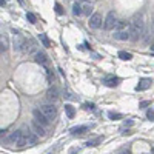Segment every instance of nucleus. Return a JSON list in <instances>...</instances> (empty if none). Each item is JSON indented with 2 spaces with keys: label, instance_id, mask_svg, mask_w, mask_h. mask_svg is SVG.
Here are the masks:
<instances>
[{
  "label": "nucleus",
  "instance_id": "1a4fd4ad",
  "mask_svg": "<svg viewBox=\"0 0 154 154\" xmlns=\"http://www.w3.org/2000/svg\"><path fill=\"white\" fill-rule=\"evenodd\" d=\"M46 97H48L49 102H56L57 99H59V88H57L56 85L49 86L48 91H46Z\"/></svg>",
  "mask_w": 154,
  "mask_h": 154
},
{
  "label": "nucleus",
  "instance_id": "5701e85b",
  "mask_svg": "<svg viewBox=\"0 0 154 154\" xmlns=\"http://www.w3.org/2000/svg\"><path fill=\"white\" fill-rule=\"evenodd\" d=\"M108 117L111 119V120H119V119H122L123 116L122 114H119V113H114V111H110L108 113Z\"/></svg>",
  "mask_w": 154,
  "mask_h": 154
},
{
  "label": "nucleus",
  "instance_id": "4468645a",
  "mask_svg": "<svg viewBox=\"0 0 154 154\" xmlns=\"http://www.w3.org/2000/svg\"><path fill=\"white\" fill-rule=\"evenodd\" d=\"M119 82H120V79H117V77H106L105 80H103V83H105L106 86H117L119 85Z\"/></svg>",
  "mask_w": 154,
  "mask_h": 154
},
{
  "label": "nucleus",
  "instance_id": "7ed1b4c3",
  "mask_svg": "<svg viewBox=\"0 0 154 154\" xmlns=\"http://www.w3.org/2000/svg\"><path fill=\"white\" fill-rule=\"evenodd\" d=\"M8 143L9 145H12V146H19V148H22L26 145V140H25V137H23V134L22 131L19 130V131H14L9 134V137H8Z\"/></svg>",
  "mask_w": 154,
  "mask_h": 154
},
{
  "label": "nucleus",
  "instance_id": "39448f33",
  "mask_svg": "<svg viewBox=\"0 0 154 154\" xmlns=\"http://www.w3.org/2000/svg\"><path fill=\"white\" fill-rule=\"evenodd\" d=\"M20 131H22V134H23L25 140H26V145H36V143H37L39 137H37L31 130H29V126H23Z\"/></svg>",
  "mask_w": 154,
  "mask_h": 154
},
{
  "label": "nucleus",
  "instance_id": "f3484780",
  "mask_svg": "<svg viewBox=\"0 0 154 154\" xmlns=\"http://www.w3.org/2000/svg\"><path fill=\"white\" fill-rule=\"evenodd\" d=\"M102 140L103 139L102 137H94V139H89V140H86V143H85V146H97L99 143H102Z\"/></svg>",
  "mask_w": 154,
  "mask_h": 154
},
{
  "label": "nucleus",
  "instance_id": "20e7f679",
  "mask_svg": "<svg viewBox=\"0 0 154 154\" xmlns=\"http://www.w3.org/2000/svg\"><path fill=\"white\" fill-rule=\"evenodd\" d=\"M45 116H46L49 120H52L54 117L57 116V108L52 105V103H43V105H40V108H39Z\"/></svg>",
  "mask_w": 154,
  "mask_h": 154
},
{
  "label": "nucleus",
  "instance_id": "393cba45",
  "mask_svg": "<svg viewBox=\"0 0 154 154\" xmlns=\"http://www.w3.org/2000/svg\"><path fill=\"white\" fill-rule=\"evenodd\" d=\"M146 117H148V120H154V111H153V108H150V110L146 111Z\"/></svg>",
  "mask_w": 154,
  "mask_h": 154
},
{
  "label": "nucleus",
  "instance_id": "dca6fc26",
  "mask_svg": "<svg viewBox=\"0 0 154 154\" xmlns=\"http://www.w3.org/2000/svg\"><path fill=\"white\" fill-rule=\"evenodd\" d=\"M82 6V14H85V16H89V14L93 12V5L89 2H85L83 5H80Z\"/></svg>",
  "mask_w": 154,
  "mask_h": 154
},
{
  "label": "nucleus",
  "instance_id": "b1692460",
  "mask_svg": "<svg viewBox=\"0 0 154 154\" xmlns=\"http://www.w3.org/2000/svg\"><path fill=\"white\" fill-rule=\"evenodd\" d=\"M26 20L29 23H37V17H36V14H32V12H26Z\"/></svg>",
  "mask_w": 154,
  "mask_h": 154
},
{
  "label": "nucleus",
  "instance_id": "c85d7f7f",
  "mask_svg": "<svg viewBox=\"0 0 154 154\" xmlns=\"http://www.w3.org/2000/svg\"><path fill=\"white\" fill-rule=\"evenodd\" d=\"M119 154H131V150L130 148H122V150L119 151Z\"/></svg>",
  "mask_w": 154,
  "mask_h": 154
},
{
  "label": "nucleus",
  "instance_id": "6ab92c4d",
  "mask_svg": "<svg viewBox=\"0 0 154 154\" xmlns=\"http://www.w3.org/2000/svg\"><path fill=\"white\" fill-rule=\"evenodd\" d=\"M65 113H66V116L69 119H73L74 116H76V110H74L73 105H65Z\"/></svg>",
  "mask_w": 154,
  "mask_h": 154
},
{
  "label": "nucleus",
  "instance_id": "72a5a7b5",
  "mask_svg": "<svg viewBox=\"0 0 154 154\" xmlns=\"http://www.w3.org/2000/svg\"><path fill=\"white\" fill-rule=\"evenodd\" d=\"M145 154H146V153H145Z\"/></svg>",
  "mask_w": 154,
  "mask_h": 154
},
{
  "label": "nucleus",
  "instance_id": "a878e982",
  "mask_svg": "<svg viewBox=\"0 0 154 154\" xmlns=\"http://www.w3.org/2000/svg\"><path fill=\"white\" fill-rule=\"evenodd\" d=\"M54 8H56V12L59 14V16H62V14H63V8H62L60 3H56V6H54Z\"/></svg>",
  "mask_w": 154,
  "mask_h": 154
},
{
  "label": "nucleus",
  "instance_id": "bb28decb",
  "mask_svg": "<svg viewBox=\"0 0 154 154\" xmlns=\"http://www.w3.org/2000/svg\"><path fill=\"white\" fill-rule=\"evenodd\" d=\"M83 108H85V110L94 111V110H96V105H94V103H85V105H83Z\"/></svg>",
  "mask_w": 154,
  "mask_h": 154
},
{
  "label": "nucleus",
  "instance_id": "0eeeda50",
  "mask_svg": "<svg viewBox=\"0 0 154 154\" xmlns=\"http://www.w3.org/2000/svg\"><path fill=\"white\" fill-rule=\"evenodd\" d=\"M116 22H117L116 14H114L113 11H110V12H108V16H106V19H105L103 28H105L106 31H111V29H114V26H116Z\"/></svg>",
  "mask_w": 154,
  "mask_h": 154
},
{
  "label": "nucleus",
  "instance_id": "2eb2a0df",
  "mask_svg": "<svg viewBox=\"0 0 154 154\" xmlns=\"http://www.w3.org/2000/svg\"><path fill=\"white\" fill-rule=\"evenodd\" d=\"M6 49H8V39H6V36L0 34V54H3Z\"/></svg>",
  "mask_w": 154,
  "mask_h": 154
},
{
  "label": "nucleus",
  "instance_id": "ddd939ff",
  "mask_svg": "<svg viewBox=\"0 0 154 154\" xmlns=\"http://www.w3.org/2000/svg\"><path fill=\"white\" fill-rule=\"evenodd\" d=\"M151 83H153L151 79H142V80L139 82V85L136 86V89L137 91H145V89H148L151 86Z\"/></svg>",
  "mask_w": 154,
  "mask_h": 154
},
{
  "label": "nucleus",
  "instance_id": "9b49d317",
  "mask_svg": "<svg viewBox=\"0 0 154 154\" xmlns=\"http://www.w3.org/2000/svg\"><path fill=\"white\" fill-rule=\"evenodd\" d=\"M114 39L116 40H130V34H128V26L123 29H117L114 32Z\"/></svg>",
  "mask_w": 154,
  "mask_h": 154
},
{
  "label": "nucleus",
  "instance_id": "4be33fe9",
  "mask_svg": "<svg viewBox=\"0 0 154 154\" xmlns=\"http://www.w3.org/2000/svg\"><path fill=\"white\" fill-rule=\"evenodd\" d=\"M119 59H122V60H131V59H133V56H131V52L120 51V52H119Z\"/></svg>",
  "mask_w": 154,
  "mask_h": 154
},
{
  "label": "nucleus",
  "instance_id": "cd10ccee",
  "mask_svg": "<svg viewBox=\"0 0 154 154\" xmlns=\"http://www.w3.org/2000/svg\"><path fill=\"white\" fill-rule=\"evenodd\" d=\"M134 125V122L133 120H125V122H123V126L122 128H126V126H133Z\"/></svg>",
  "mask_w": 154,
  "mask_h": 154
},
{
  "label": "nucleus",
  "instance_id": "a211bd4d",
  "mask_svg": "<svg viewBox=\"0 0 154 154\" xmlns=\"http://www.w3.org/2000/svg\"><path fill=\"white\" fill-rule=\"evenodd\" d=\"M86 131H88V126L82 125V126L73 128V130H71V134H73V136H77V134H83V133H86Z\"/></svg>",
  "mask_w": 154,
  "mask_h": 154
},
{
  "label": "nucleus",
  "instance_id": "f257e3e1",
  "mask_svg": "<svg viewBox=\"0 0 154 154\" xmlns=\"http://www.w3.org/2000/svg\"><path fill=\"white\" fill-rule=\"evenodd\" d=\"M143 28L145 23L140 17H136L134 20L128 25V34H130V40H139L143 34Z\"/></svg>",
  "mask_w": 154,
  "mask_h": 154
},
{
  "label": "nucleus",
  "instance_id": "6e6552de",
  "mask_svg": "<svg viewBox=\"0 0 154 154\" xmlns=\"http://www.w3.org/2000/svg\"><path fill=\"white\" fill-rule=\"evenodd\" d=\"M102 14H99V12H94L91 17H89V28H93V29H97V28H100L102 26Z\"/></svg>",
  "mask_w": 154,
  "mask_h": 154
},
{
  "label": "nucleus",
  "instance_id": "aec40b11",
  "mask_svg": "<svg viewBox=\"0 0 154 154\" xmlns=\"http://www.w3.org/2000/svg\"><path fill=\"white\" fill-rule=\"evenodd\" d=\"M39 39H40V42H42V45L45 48H49L51 46V42H49V39L46 37V34H40V36H39Z\"/></svg>",
  "mask_w": 154,
  "mask_h": 154
},
{
  "label": "nucleus",
  "instance_id": "473e14b6",
  "mask_svg": "<svg viewBox=\"0 0 154 154\" xmlns=\"http://www.w3.org/2000/svg\"><path fill=\"white\" fill-rule=\"evenodd\" d=\"M5 5V0H0V6H3Z\"/></svg>",
  "mask_w": 154,
  "mask_h": 154
},
{
  "label": "nucleus",
  "instance_id": "c756f323",
  "mask_svg": "<svg viewBox=\"0 0 154 154\" xmlns=\"http://www.w3.org/2000/svg\"><path fill=\"white\" fill-rule=\"evenodd\" d=\"M79 153H80L79 148H71V150H69V154H79Z\"/></svg>",
  "mask_w": 154,
  "mask_h": 154
},
{
  "label": "nucleus",
  "instance_id": "412c9836",
  "mask_svg": "<svg viewBox=\"0 0 154 154\" xmlns=\"http://www.w3.org/2000/svg\"><path fill=\"white\" fill-rule=\"evenodd\" d=\"M73 14L74 16H82V6H80L79 2H76L73 5Z\"/></svg>",
  "mask_w": 154,
  "mask_h": 154
},
{
  "label": "nucleus",
  "instance_id": "f8f14e48",
  "mask_svg": "<svg viewBox=\"0 0 154 154\" xmlns=\"http://www.w3.org/2000/svg\"><path fill=\"white\" fill-rule=\"evenodd\" d=\"M32 130H34V134L37 137H45L46 136V131H45V126H42L40 123H37L36 120L32 122Z\"/></svg>",
  "mask_w": 154,
  "mask_h": 154
},
{
  "label": "nucleus",
  "instance_id": "423d86ee",
  "mask_svg": "<svg viewBox=\"0 0 154 154\" xmlns=\"http://www.w3.org/2000/svg\"><path fill=\"white\" fill-rule=\"evenodd\" d=\"M32 116H34V120H36L37 123H40L42 126L46 128V126L49 125V119L45 116V114H43L40 110H39V108H36V110L32 111Z\"/></svg>",
  "mask_w": 154,
  "mask_h": 154
},
{
  "label": "nucleus",
  "instance_id": "9d476101",
  "mask_svg": "<svg viewBox=\"0 0 154 154\" xmlns=\"http://www.w3.org/2000/svg\"><path fill=\"white\" fill-rule=\"evenodd\" d=\"M34 60H36V63H39V65H43V66H46L49 60H48V56L45 52L42 51H37L36 52V56H34Z\"/></svg>",
  "mask_w": 154,
  "mask_h": 154
},
{
  "label": "nucleus",
  "instance_id": "7c9ffc66",
  "mask_svg": "<svg viewBox=\"0 0 154 154\" xmlns=\"http://www.w3.org/2000/svg\"><path fill=\"white\" fill-rule=\"evenodd\" d=\"M148 105H150V102H146V100L140 103V106H142V108H145V106H148Z\"/></svg>",
  "mask_w": 154,
  "mask_h": 154
},
{
  "label": "nucleus",
  "instance_id": "f03ea898",
  "mask_svg": "<svg viewBox=\"0 0 154 154\" xmlns=\"http://www.w3.org/2000/svg\"><path fill=\"white\" fill-rule=\"evenodd\" d=\"M12 34H14V39H12V48L14 51L17 52H25L26 51V39H25L20 31H17V29H12Z\"/></svg>",
  "mask_w": 154,
  "mask_h": 154
},
{
  "label": "nucleus",
  "instance_id": "2f4dec72",
  "mask_svg": "<svg viewBox=\"0 0 154 154\" xmlns=\"http://www.w3.org/2000/svg\"><path fill=\"white\" fill-rule=\"evenodd\" d=\"M17 2L20 3V5H25V0H17Z\"/></svg>",
  "mask_w": 154,
  "mask_h": 154
}]
</instances>
